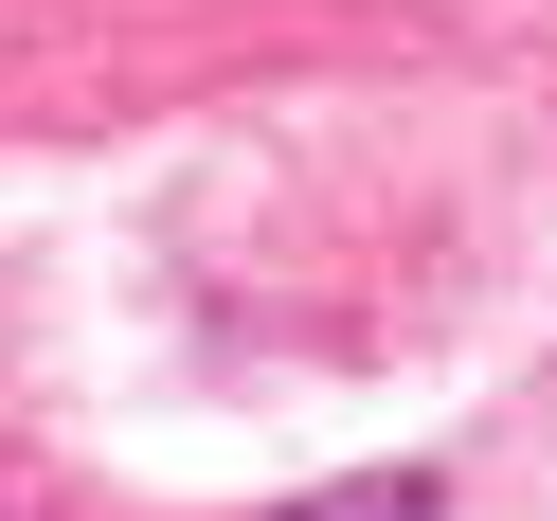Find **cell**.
Returning a JSON list of instances; mask_svg holds the SVG:
<instances>
[{
	"label": "cell",
	"mask_w": 557,
	"mask_h": 521,
	"mask_svg": "<svg viewBox=\"0 0 557 521\" xmlns=\"http://www.w3.org/2000/svg\"><path fill=\"white\" fill-rule=\"evenodd\" d=\"M288 521H432V485H413V468H360V485H306Z\"/></svg>",
	"instance_id": "obj_1"
}]
</instances>
